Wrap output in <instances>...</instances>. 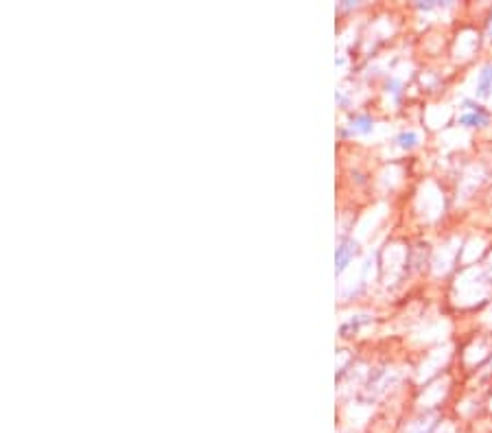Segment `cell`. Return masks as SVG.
Returning a JSON list of instances; mask_svg holds the SVG:
<instances>
[{"label":"cell","instance_id":"obj_1","mask_svg":"<svg viewBox=\"0 0 492 433\" xmlns=\"http://www.w3.org/2000/svg\"><path fill=\"white\" fill-rule=\"evenodd\" d=\"M374 120L368 114H355L348 119V123L341 128V136H368L373 134Z\"/></svg>","mask_w":492,"mask_h":433},{"label":"cell","instance_id":"obj_2","mask_svg":"<svg viewBox=\"0 0 492 433\" xmlns=\"http://www.w3.org/2000/svg\"><path fill=\"white\" fill-rule=\"evenodd\" d=\"M356 254V243L350 239H344L338 245V252H335V267H338V274L346 270V267L350 265V261L355 259Z\"/></svg>","mask_w":492,"mask_h":433},{"label":"cell","instance_id":"obj_3","mask_svg":"<svg viewBox=\"0 0 492 433\" xmlns=\"http://www.w3.org/2000/svg\"><path fill=\"white\" fill-rule=\"evenodd\" d=\"M458 123L464 125V128H486L488 125V112L484 110V105H479L477 110H466L458 119Z\"/></svg>","mask_w":492,"mask_h":433},{"label":"cell","instance_id":"obj_4","mask_svg":"<svg viewBox=\"0 0 492 433\" xmlns=\"http://www.w3.org/2000/svg\"><path fill=\"white\" fill-rule=\"evenodd\" d=\"M492 90V73L490 68H484L477 79V97H488Z\"/></svg>","mask_w":492,"mask_h":433},{"label":"cell","instance_id":"obj_5","mask_svg":"<svg viewBox=\"0 0 492 433\" xmlns=\"http://www.w3.org/2000/svg\"><path fill=\"white\" fill-rule=\"evenodd\" d=\"M394 143L399 145L400 149H411V147H416V145H418V134H416V132H400L399 136H396Z\"/></svg>","mask_w":492,"mask_h":433},{"label":"cell","instance_id":"obj_6","mask_svg":"<svg viewBox=\"0 0 492 433\" xmlns=\"http://www.w3.org/2000/svg\"><path fill=\"white\" fill-rule=\"evenodd\" d=\"M400 88H403V84L399 82V79H390L388 85H385V93L394 94V101L399 103L400 97H403V93H400Z\"/></svg>","mask_w":492,"mask_h":433},{"label":"cell","instance_id":"obj_7","mask_svg":"<svg viewBox=\"0 0 492 433\" xmlns=\"http://www.w3.org/2000/svg\"><path fill=\"white\" fill-rule=\"evenodd\" d=\"M488 68H490V73H492V66H488Z\"/></svg>","mask_w":492,"mask_h":433}]
</instances>
